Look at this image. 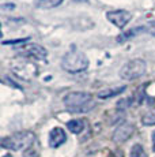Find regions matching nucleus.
Wrapping results in <instances>:
<instances>
[{
	"instance_id": "obj_8",
	"label": "nucleus",
	"mask_w": 155,
	"mask_h": 157,
	"mask_svg": "<svg viewBox=\"0 0 155 157\" xmlns=\"http://www.w3.org/2000/svg\"><path fill=\"white\" fill-rule=\"evenodd\" d=\"M133 130H135V127H133L132 124H129V123L121 124L120 127H117V130H116L114 134H113L114 142H125V141L133 134Z\"/></svg>"
},
{
	"instance_id": "obj_10",
	"label": "nucleus",
	"mask_w": 155,
	"mask_h": 157,
	"mask_svg": "<svg viewBox=\"0 0 155 157\" xmlns=\"http://www.w3.org/2000/svg\"><path fill=\"white\" fill-rule=\"evenodd\" d=\"M125 90V86H121V87H109V89H103L101 90V92H98V98H102V100H105V98H110V97H114V96H118L121 94Z\"/></svg>"
},
{
	"instance_id": "obj_11",
	"label": "nucleus",
	"mask_w": 155,
	"mask_h": 157,
	"mask_svg": "<svg viewBox=\"0 0 155 157\" xmlns=\"http://www.w3.org/2000/svg\"><path fill=\"white\" fill-rule=\"evenodd\" d=\"M63 0H34L35 7L42 8V10H49V8H55L60 6Z\"/></svg>"
},
{
	"instance_id": "obj_18",
	"label": "nucleus",
	"mask_w": 155,
	"mask_h": 157,
	"mask_svg": "<svg viewBox=\"0 0 155 157\" xmlns=\"http://www.w3.org/2000/svg\"><path fill=\"white\" fill-rule=\"evenodd\" d=\"M153 150L155 152V131L153 132Z\"/></svg>"
},
{
	"instance_id": "obj_5",
	"label": "nucleus",
	"mask_w": 155,
	"mask_h": 157,
	"mask_svg": "<svg viewBox=\"0 0 155 157\" xmlns=\"http://www.w3.org/2000/svg\"><path fill=\"white\" fill-rule=\"evenodd\" d=\"M11 70H13L15 74H18L19 77H22L23 79L30 81L31 78H34L37 75V66L33 64L31 59H27V57H22V59H14L13 63H11Z\"/></svg>"
},
{
	"instance_id": "obj_19",
	"label": "nucleus",
	"mask_w": 155,
	"mask_h": 157,
	"mask_svg": "<svg viewBox=\"0 0 155 157\" xmlns=\"http://www.w3.org/2000/svg\"><path fill=\"white\" fill-rule=\"evenodd\" d=\"M3 157H13L11 155H5V156H3Z\"/></svg>"
},
{
	"instance_id": "obj_1",
	"label": "nucleus",
	"mask_w": 155,
	"mask_h": 157,
	"mask_svg": "<svg viewBox=\"0 0 155 157\" xmlns=\"http://www.w3.org/2000/svg\"><path fill=\"white\" fill-rule=\"evenodd\" d=\"M64 102L65 108H67L70 112L74 113H85L91 111L95 107V101L91 97V94L85 92H72L68 93L64 97Z\"/></svg>"
},
{
	"instance_id": "obj_9",
	"label": "nucleus",
	"mask_w": 155,
	"mask_h": 157,
	"mask_svg": "<svg viewBox=\"0 0 155 157\" xmlns=\"http://www.w3.org/2000/svg\"><path fill=\"white\" fill-rule=\"evenodd\" d=\"M67 141V135L65 131L60 127L52 128V131L49 132V145L50 147H59Z\"/></svg>"
},
{
	"instance_id": "obj_3",
	"label": "nucleus",
	"mask_w": 155,
	"mask_h": 157,
	"mask_svg": "<svg viewBox=\"0 0 155 157\" xmlns=\"http://www.w3.org/2000/svg\"><path fill=\"white\" fill-rule=\"evenodd\" d=\"M35 142V135L30 131H22L13 134L7 138H3L2 146L11 150H22L29 149Z\"/></svg>"
},
{
	"instance_id": "obj_17",
	"label": "nucleus",
	"mask_w": 155,
	"mask_h": 157,
	"mask_svg": "<svg viewBox=\"0 0 155 157\" xmlns=\"http://www.w3.org/2000/svg\"><path fill=\"white\" fill-rule=\"evenodd\" d=\"M2 7H3V10H8V8H11V10H13V8L15 7V4H3Z\"/></svg>"
},
{
	"instance_id": "obj_12",
	"label": "nucleus",
	"mask_w": 155,
	"mask_h": 157,
	"mask_svg": "<svg viewBox=\"0 0 155 157\" xmlns=\"http://www.w3.org/2000/svg\"><path fill=\"white\" fill-rule=\"evenodd\" d=\"M67 128L70 130L71 132H74V134H79V132H82L83 128H85V122H83L82 119L70 120V122L67 123Z\"/></svg>"
},
{
	"instance_id": "obj_13",
	"label": "nucleus",
	"mask_w": 155,
	"mask_h": 157,
	"mask_svg": "<svg viewBox=\"0 0 155 157\" xmlns=\"http://www.w3.org/2000/svg\"><path fill=\"white\" fill-rule=\"evenodd\" d=\"M129 157H147L144 149L142 147V145H133L131 149V155Z\"/></svg>"
},
{
	"instance_id": "obj_2",
	"label": "nucleus",
	"mask_w": 155,
	"mask_h": 157,
	"mask_svg": "<svg viewBox=\"0 0 155 157\" xmlns=\"http://www.w3.org/2000/svg\"><path fill=\"white\" fill-rule=\"evenodd\" d=\"M88 67V59L83 52L79 51H70L61 59V68L70 74L85 71Z\"/></svg>"
},
{
	"instance_id": "obj_14",
	"label": "nucleus",
	"mask_w": 155,
	"mask_h": 157,
	"mask_svg": "<svg viewBox=\"0 0 155 157\" xmlns=\"http://www.w3.org/2000/svg\"><path fill=\"white\" fill-rule=\"evenodd\" d=\"M142 122L143 124L146 126H153L155 124V111H150L142 117Z\"/></svg>"
},
{
	"instance_id": "obj_7",
	"label": "nucleus",
	"mask_w": 155,
	"mask_h": 157,
	"mask_svg": "<svg viewBox=\"0 0 155 157\" xmlns=\"http://www.w3.org/2000/svg\"><path fill=\"white\" fill-rule=\"evenodd\" d=\"M106 18H108L114 26H117L118 29H124L125 25L131 21L132 15L125 10H117V11H109V13L106 14Z\"/></svg>"
},
{
	"instance_id": "obj_4",
	"label": "nucleus",
	"mask_w": 155,
	"mask_h": 157,
	"mask_svg": "<svg viewBox=\"0 0 155 157\" xmlns=\"http://www.w3.org/2000/svg\"><path fill=\"white\" fill-rule=\"evenodd\" d=\"M146 70H147V66L144 60L132 59L120 70V77L125 81H135L142 75H144Z\"/></svg>"
},
{
	"instance_id": "obj_16",
	"label": "nucleus",
	"mask_w": 155,
	"mask_h": 157,
	"mask_svg": "<svg viewBox=\"0 0 155 157\" xmlns=\"http://www.w3.org/2000/svg\"><path fill=\"white\" fill-rule=\"evenodd\" d=\"M23 157H38V150L37 149H33V146H30L29 149H26Z\"/></svg>"
},
{
	"instance_id": "obj_6",
	"label": "nucleus",
	"mask_w": 155,
	"mask_h": 157,
	"mask_svg": "<svg viewBox=\"0 0 155 157\" xmlns=\"http://www.w3.org/2000/svg\"><path fill=\"white\" fill-rule=\"evenodd\" d=\"M16 51L22 57H27V59L31 60H44L48 55L45 48H42L38 44H23Z\"/></svg>"
},
{
	"instance_id": "obj_15",
	"label": "nucleus",
	"mask_w": 155,
	"mask_h": 157,
	"mask_svg": "<svg viewBox=\"0 0 155 157\" xmlns=\"http://www.w3.org/2000/svg\"><path fill=\"white\" fill-rule=\"evenodd\" d=\"M144 30L147 34L155 36V22H150V23H147V25H144Z\"/></svg>"
}]
</instances>
